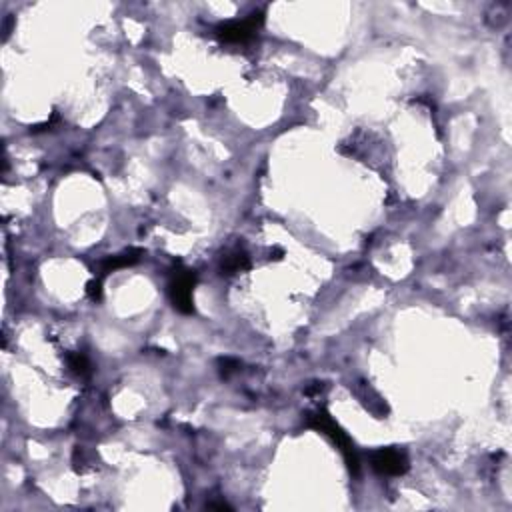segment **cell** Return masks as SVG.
I'll return each instance as SVG.
<instances>
[{
  "label": "cell",
  "instance_id": "cell-5",
  "mask_svg": "<svg viewBox=\"0 0 512 512\" xmlns=\"http://www.w3.org/2000/svg\"><path fill=\"white\" fill-rule=\"evenodd\" d=\"M142 256V250L140 249H128L120 254H114V256H109L106 261L100 263V272L102 275H111V272H116L120 268H128L132 264H137Z\"/></svg>",
  "mask_w": 512,
  "mask_h": 512
},
{
  "label": "cell",
  "instance_id": "cell-2",
  "mask_svg": "<svg viewBox=\"0 0 512 512\" xmlns=\"http://www.w3.org/2000/svg\"><path fill=\"white\" fill-rule=\"evenodd\" d=\"M196 286V272L184 266H177L170 275V282H168V294L172 306L182 312V314H193V292Z\"/></svg>",
  "mask_w": 512,
  "mask_h": 512
},
{
  "label": "cell",
  "instance_id": "cell-8",
  "mask_svg": "<svg viewBox=\"0 0 512 512\" xmlns=\"http://www.w3.org/2000/svg\"><path fill=\"white\" fill-rule=\"evenodd\" d=\"M219 366H221V374L224 376V378H228L230 374L235 373L236 368H240V362L236 359H221L219 360Z\"/></svg>",
  "mask_w": 512,
  "mask_h": 512
},
{
  "label": "cell",
  "instance_id": "cell-3",
  "mask_svg": "<svg viewBox=\"0 0 512 512\" xmlns=\"http://www.w3.org/2000/svg\"><path fill=\"white\" fill-rule=\"evenodd\" d=\"M264 25V13L263 11H254L250 13L247 18L242 20H228V22H221L214 28V36L221 42H228V44H244L250 39H254V34L258 32V28Z\"/></svg>",
  "mask_w": 512,
  "mask_h": 512
},
{
  "label": "cell",
  "instance_id": "cell-10",
  "mask_svg": "<svg viewBox=\"0 0 512 512\" xmlns=\"http://www.w3.org/2000/svg\"><path fill=\"white\" fill-rule=\"evenodd\" d=\"M324 388H326V387H324V382H312V387L306 388L305 392L308 394V396H312V394H317V396H319V394L322 392V390H324Z\"/></svg>",
  "mask_w": 512,
  "mask_h": 512
},
{
  "label": "cell",
  "instance_id": "cell-6",
  "mask_svg": "<svg viewBox=\"0 0 512 512\" xmlns=\"http://www.w3.org/2000/svg\"><path fill=\"white\" fill-rule=\"evenodd\" d=\"M250 268V258L249 254L242 249H233L228 250L221 261V270L222 275H236V272H242V270H249Z\"/></svg>",
  "mask_w": 512,
  "mask_h": 512
},
{
  "label": "cell",
  "instance_id": "cell-4",
  "mask_svg": "<svg viewBox=\"0 0 512 512\" xmlns=\"http://www.w3.org/2000/svg\"><path fill=\"white\" fill-rule=\"evenodd\" d=\"M408 458L399 448H378L373 452V469L385 476H402L408 472Z\"/></svg>",
  "mask_w": 512,
  "mask_h": 512
},
{
  "label": "cell",
  "instance_id": "cell-11",
  "mask_svg": "<svg viewBox=\"0 0 512 512\" xmlns=\"http://www.w3.org/2000/svg\"><path fill=\"white\" fill-rule=\"evenodd\" d=\"M284 256V250L282 249H275V252H270V258H275V261H280Z\"/></svg>",
  "mask_w": 512,
  "mask_h": 512
},
{
  "label": "cell",
  "instance_id": "cell-1",
  "mask_svg": "<svg viewBox=\"0 0 512 512\" xmlns=\"http://www.w3.org/2000/svg\"><path fill=\"white\" fill-rule=\"evenodd\" d=\"M306 424H308L310 429L319 430L322 434H326V436L336 444V448L343 452L348 471L354 472V474L359 472V457H357L354 444H352V441L348 438V434H346L345 430L334 422L326 410H317V413H312V415H306Z\"/></svg>",
  "mask_w": 512,
  "mask_h": 512
},
{
  "label": "cell",
  "instance_id": "cell-9",
  "mask_svg": "<svg viewBox=\"0 0 512 512\" xmlns=\"http://www.w3.org/2000/svg\"><path fill=\"white\" fill-rule=\"evenodd\" d=\"M86 292H88V296L97 303L102 298V282H100V278H95V280H90L88 284H86Z\"/></svg>",
  "mask_w": 512,
  "mask_h": 512
},
{
  "label": "cell",
  "instance_id": "cell-7",
  "mask_svg": "<svg viewBox=\"0 0 512 512\" xmlns=\"http://www.w3.org/2000/svg\"><path fill=\"white\" fill-rule=\"evenodd\" d=\"M67 360H69V366H70V371L74 374H78V376H90V373H92V368H90V360L86 359V354H83V352H72V354H69L67 357Z\"/></svg>",
  "mask_w": 512,
  "mask_h": 512
}]
</instances>
